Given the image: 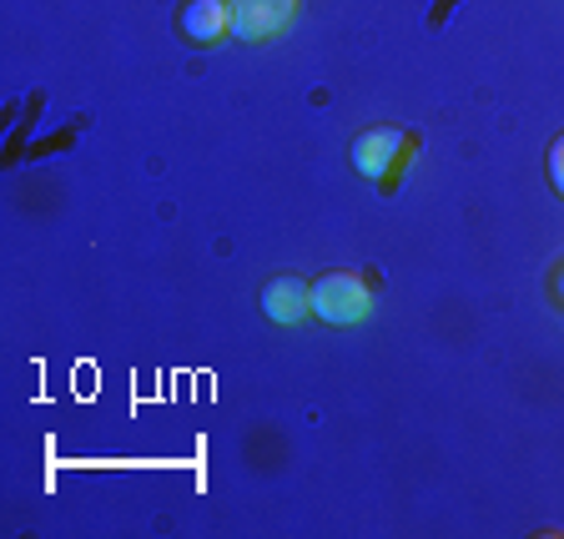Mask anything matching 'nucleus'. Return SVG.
<instances>
[{
  "label": "nucleus",
  "instance_id": "nucleus-4",
  "mask_svg": "<svg viewBox=\"0 0 564 539\" xmlns=\"http://www.w3.org/2000/svg\"><path fill=\"white\" fill-rule=\"evenodd\" d=\"M176 35H182L192 51L217 46L223 35H232V0H182Z\"/></svg>",
  "mask_w": 564,
  "mask_h": 539
},
{
  "label": "nucleus",
  "instance_id": "nucleus-7",
  "mask_svg": "<svg viewBox=\"0 0 564 539\" xmlns=\"http://www.w3.org/2000/svg\"><path fill=\"white\" fill-rule=\"evenodd\" d=\"M554 298H564V268L554 272Z\"/></svg>",
  "mask_w": 564,
  "mask_h": 539
},
{
  "label": "nucleus",
  "instance_id": "nucleus-6",
  "mask_svg": "<svg viewBox=\"0 0 564 539\" xmlns=\"http://www.w3.org/2000/svg\"><path fill=\"white\" fill-rule=\"evenodd\" d=\"M544 176H550L554 197H564V131L550 141V152H544Z\"/></svg>",
  "mask_w": 564,
  "mask_h": 539
},
{
  "label": "nucleus",
  "instance_id": "nucleus-5",
  "mask_svg": "<svg viewBox=\"0 0 564 539\" xmlns=\"http://www.w3.org/2000/svg\"><path fill=\"white\" fill-rule=\"evenodd\" d=\"M262 313L268 323H282V328H293L313 313V298H307V282L293 278V272H282V278L262 282Z\"/></svg>",
  "mask_w": 564,
  "mask_h": 539
},
{
  "label": "nucleus",
  "instance_id": "nucleus-2",
  "mask_svg": "<svg viewBox=\"0 0 564 539\" xmlns=\"http://www.w3.org/2000/svg\"><path fill=\"white\" fill-rule=\"evenodd\" d=\"M307 298H313V317L328 328H358L373 313V288L358 272H323L317 282H307Z\"/></svg>",
  "mask_w": 564,
  "mask_h": 539
},
{
  "label": "nucleus",
  "instance_id": "nucleus-1",
  "mask_svg": "<svg viewBox=\"0 0 564 539\" xmlns=\"http://www.w3.org/2000/svg\"><path fill=\"white\" fill-rule=\"evenodd\" d=\"M413 147H419V131H403V127H373L364 131V137L352 141V172L368 176V182H378L383 192L399 187L403 166H409Z\"/></svg>",
  "mask_w": 564,
  "mask_h": 539
},
{
  "label": "nucleus",
  "instance_id": "nucleus-3",
  "mask_svg": "<svg viewBox=\"0 0 564 539\" xmlns=\"http://www.w3.org/2000/svg\"><path fill=\"white\" fill-rule=\"evenodd\" d=\"M297 15V0H232V35L247 46H262L282 35Z\"/></svg>",
  "mask_w": 564,
  "mask_h": 539
}]
</instances>
